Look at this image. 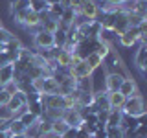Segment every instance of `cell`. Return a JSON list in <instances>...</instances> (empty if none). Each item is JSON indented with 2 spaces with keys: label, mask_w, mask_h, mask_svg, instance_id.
Listing matches in <instances>:
<instances>
[{
  "label": "cell",
  "mask_w": 147,
  "mask_h": 138,
  "mask_svg": "<svg viewBox=\"0 0 147 138\" xmlns=\"http://www.w3.org/2000/svg\"><path fill=\"white\" fill-rule=\"evenodd\" d=\"M63 122L66 123L68 127H79L81 123H83V120H81V114H79V110L77 109H68V110H63Z\"/></svg>",
  "instance_id": "obj_9"
},
{
  "label": "cell",
  "mask_w": 147,
  "mask_h": 138,
  "mask_svg": "<svg viewBox=\"0 0 147 138\" xmlns=\"http://www.w3.org/2000/svg\"><path fill=\"white\" fill-rule=\"evenodd\" d=\"M83 61V57H81V55L79 53H76V52H72V59H70V68L72 66H77V64H79Z\"/></svg>",
  "instance_id": "obj_38"
},
{
  "label": "cell",
  "mask_w": 147,
  "mask_h": 138,
  "mask_svg": "<svg viewBox=\"0 0 147 138\" xmlns=\"http://www.w3.org/2000/svg\"><path fill=\"white\" fill-rule=\"evenodd\" d=\"M64 9H66V7H63L61 4H52V6L48 7V11H46V17L52 18V20H57V22H59Z\"/></svg>",
  "instance_id": "obj_20"
},
{
  "label": "cell",
  "mask_w": 147,
  "mask_h": 138,
  "mask_svg": "<svg viewBox=\"0 0 147 138\" xmlns=\"http://www.w3.org/2000/svg\"><path fill=\"white\" fill-rule=\"evenodd\" d=\"M9 135H7V133H0V138H7Z\"/></svg>",
  "instance_id": "obj_47"
},
{
  "label": "cell",
  "mask_w": 147,
  "mask_h": 138,
  "mask_svg": "<svg viewBox=\"0 0 147 138\" xmlns=\"http://www.w3.org/2000/svg\"><path fill=\"white\" fill-rule=\"evenodd\" d=\"M121 112L125 114V116L138 118L140 123H145V103H144V98H142L140 94H134V96H131V98H127Z\"/></svg>",
  "instance_id": "obj_1"
},
{
  "label": "cell",
  "mask_w": 147,
  "mask_h": 138,
  "mask_svg": "<svg viewBox=\"0 0 147 138\" xmlns=\"http://www.w3.org/2000/svg\"><path fill=\"white\" fill-rule=\"evenodd\" d=\"M44 107H42V103L40 101H33V103H28V112H31V114H35L37 118H40L44 114Z\"/></svg>",
  "instance_id": "obj_28"
},
{
  "label": "cell",
  "mask_w": 147,
  "mask_h": 138,
  "mask_svg": "<svg viewBox=\"0 0 147 138\" xmlns=\"http://www.w3.org/2000/svg\"><path fill=\"white\" fill-rule=\"evenodd\" d=\"M94 52L98 53L101 59H105V57H107V55H109L110 52H112V50H110V46H109V44H103V43H99V41H98V44H96Z\"/></svg>",
  "instance_id": "obj_31"
},
{
  "label": "cell",
  "mask_w": 147,
  "mask_h": 138,
  "mask_svg": "<svg viewBox=\"0 0 147 138\" xmlns=\"http://www.w3.org/2000/svg\"><path fill=\"white\" fill-rule=\"evenodd\" d=\"M90 138H94V136H90Z\"/></svg>",
  "instance_id": "obj_51"
},
{
  "label": "cell",
  "mask_w": 147,
  "mask_h": 138,
  "mask_svg": "<svg viewBox=\"0 0 147 138\" xmlns=\"http://www.w3.org/2000/svg\"><path fill=\"white\" fill-rule=\"evenodd\" d=\"M142 37L140 30L138 28H129L125 33H121L118 37V43L123 46V48H132L134 44H138V39Z\"/></svg>",
  "instance_id": "obj_5"
},
{
  "label": "cell",
  "mask_w": 147,
  "mask_h": 138,
  "mask_svg": "<svg viewBox=\"0 0 147 138\" xmlns=\"http://www.w3.org/2000/svg\"><path fill=\"white\" fill-rule=\"evenodd\" d=\"M0 120H13V112L6 105H0Z\"/></svg>",
  "instance_id": "obj_36"
},
{
  "label": "cell",
  "mask_w": 147,
  "mask_h": 138,
  "mask_svg": "<svg viewBox=\"0 0 147 138\" xmlns=\"http://www.w3.org/2000/svg\"><path fill=\"white\" fill-rule=\"evenodd\" d=\"M24 133H26V125L20 120H11V122H9L7 135H24Z\"/></svg>",
  "instance_id": "obj_21"
},
{
  "label": "cell",
  "mask_w": 147,
  "mask_h": 138,
  "mask_svg": "<svg viewBox=\"0 0 147 138\" xmlns=\"http://www.w3.org/2000/svg\"><path fill=\"white\" fill-rule=\"evenodd\" d=\"M7 138H26V136L24 135H9Z\"/></svg>",
  "instance_id": "obj_45"
},
{
  "label": "cell",
  "mask_w": 147,
  "mask_h": 138,
  "mask_svg": "<svg viewBox=\"0 0 147 138\" xmlns=\"http://www.w3.org/2000/svg\"><path fill=\"white\" fill-rule=\"evenodd\" d=\"M103 2L110 4V6H119V4H121V0H103Z\"/></svg>",
  "instance_id": "obj_43"
},
{
  "label": "cell",
  "mask_w": 147,
  "mask_h": 138,
  "mask_svg": "<svg viewBox=\"0 0 147 138\" xmlns=\"http://www.w3.org/2000/svg\"><path fill=\"white\" fill-rule=\"evenodd\" d=\"M48 7H50V4L46 0H37V2H31V6H30V9L35 13H46Z\"/></svg>",
  "instance_id": "obj_29"
},
{
  "label": "cell",
  "mask_w": 147,
  "mask_h": 138,
  "mask_svg": "<svg viewBox=\"0 0 147 138\" xmlns=\"http://www.w3.org/2000/svg\"><path fill=\"white\" fill-rule=\"evenodd\" d=\"M64 44H66V31L57 30L53 33V46H55V48H59V50H63Z\"/></svg>",
  "instance_id": "obj_26"
},
{
  "label": "cell",
  "mask_w": 147,
  "mask_h": 138,
  "mask_svg": "<svg viewBox=\"0 0 147 138\" xmlns=\"http://www.w3.org/2000/svg\"><path fill=\"white\" fill-rule=\"evenodd\" d=\"M0 52H6V44H2V43H0Z\"/></svg>",
  "instance_id": "obj_46"
},
{
  "label": "cell",
  "mask_w": 147,
  "mask_h": 138,
  "mask_svg": "<svg viewBox=\"0 0 147 138\" xmlns=\"http://www.w3.org/2000/svg\"><path fill=\"white\" fill-rule=\"evenodd\" d=\"M13 79V64H6L0 68V87Z\"/></svg>",
  "instance_id": "obj_22"
},
{
  "label": "cell",
  "mask_w": 147,
  "mask_h": 138,
  "mask_svg": "<svg viewBox=\"0 0 147 138\" xmlns=\"http://www.w3.org/2000/svg\"><path fill=\"white\" fill-rule=\"evenodd\" d=\"M107 138H123V131L119 127H105Z\"/></svg>",
  "instance_id": "obj_32"
},
{
  "label": "cell",
  "mask_w": 147,
  "mask_h": 138,
  "mask_svg": "<svg viewBox=\"0 0 147 138\" xmlns=\"http://www.w3.org/2000/svg\"><path fill=\"white\" fill-rule=\"evenodd\" d=\"M96 44H98V39H90V37H83L79 43L76 44V53H79L83 59L86 57L88 53L94 52Z\"/></svg>",
  "instance_id": "obj_7"
},
{
  "label": "cell",
  "mask_w": 147,
  "mask_h": 138,
  "mask_svg": "<svg viewBox=\"0 0 147 138\" xmlns=\"http://www.w3.org/2000/svg\"><path fill=\"white\" fill-rule=\"evenodd\" d=\"M98 41H99V43H103V44L112 46V43H116V41H118V37H116V33H114L112 30H99Z\"/></svg>",
  "instance_id": "obj_17"
},
{
  "label": "cell",
  "mask_w": 147,
  "mask_h": 138,
  "mask_svg": "<svg viewBox=\"0 0 147 138\" xmlns=\"http://www.w3.org/2000/svg\"><path fill=\"white\" fill-rule=\"evenodd\" d=\"M6 64H11V59H9V55L6 52H0V68L6 66Z\"/></svg>",
  "instance_id": "obj_39"
},
{
  "label": "cell",
  "mask_w": 147,
  "mask_h": 138,
  "mask_svg": "<svg viewBox=\"0 0 147 138\" xmlns=\"http://www.w3.org/2000/svg\"><path fill=\"white\" fill-rule=\"evenodd\" d=\"M68 77H72V79H76V81H79L83 79V77H90L92 76V70L88 68V64L85 63V59L77 64V66H72V68H68Z\"/></svg>",
  "instance_id": "obj_6"
},
{
  "label": "cell",
  "mask_w": 147,
  "mask_h": 138,
  "mask_svg": "<svg viewBox=\"0 0 147 138\" xmlns=\"http://www.w3.org/2000/svg\"><path fill=\"white\" fill-rule=\"evenodd\" d=\"M127 74L123 72H109L107 76H105V90L107 92H118L119 90V85H121V81L125 79Z\"/></svg>",
  "instance_id": "obj_4"
},
{
  "label": "cell",
  "mask_w": 147,
  "mask_h": 138,
  "mask_svg": "<svg viewBox=\"0 0 147 138\" xmlns=\"http://www.w3.org/2000/svg\"><path fill=\"white\" fill-rule=\"evenodd\" d=\"M76 18H77V15L72 11L70 7H66V9L63 11L61 20H59V22H64V24H68V26H70V24H74V22H76Z\"/></svg>",
  "instance_id": "obj_30"
},
{
  "label": "cell",
  "mask_w": 147,
  "mask_h": 138,
  "mask_svg": "<svg viewBox=\"0 0 147 138\" xmlns=\"http://www.w3.org/2000/svg\"><path fill=\"white\" fill-rule=\"evenodd\" d=\"M40 103H42L44 109H63V96H59V94H40Z\"/></svg>",
  "instance_id": "obj_8"
},
{
  "label": "cell",
  "mask_w": 147,
  "mask_h": 138,
  "mask_svg": "<svg viewBox=\"0 0 147 138\" xmlns=\"http://www.w3.org/2000/svg\"><path fill=\"white\" fill-rule=\"evenodd\" d=\"M77 90L79 92H94V79L90 77H83L77 81Z\"/></svg>",
  "instance_id": "obj_23"
},
{
  "label": "cell",
  "mask_w": 147,
  "mask_h": 138,
  "mask_svg": "<svg viewBox=\"0 0 147 138\" xmlns=\"http://www.w3.org/2000/svg\"><path fill=\"white\" fill-rule=\"evenodd\" d=\"M85 63L88 64V68H90L92 72L103 66V59H101V57H99V55L96 53V52H92V53H88V55H86V57H85Z\"/></svg>",
  "instance_id": "obj_18"
},
{
  "label": "cell",
  "mask_w": 147,
  "mask_h": 138,
  "mask_svg": "<svg viewBox=\"0 0 147 138\" xmlns=\"http://www.w3.org/2000/svg\"><path fill=\"white\" fill-rule=\"evenodd\" d=\"M55 63H57V66L61 68H70V59H72V53L70 52H64V50H59L57 53H55Z\"/></svg>",
  "instance_id": "obj_16"
},
{
  "label": "cell",
  "mask_w": 147,
  "mask_h": 138,
  "mask_svg": "<svg viewBox=\"0 0 147 138\" xmlns=\"http://www.w3.org/2000/svg\"><path fill=\"white\" fill-rule=\"evenodd\" d=\"M9 122H11V120H0V133L9 131Z\"/></svg>",
  "instance_id": "obj_41"
},
{
  "label": "cell",
  "mask_w": 147,
  "mask_h": 138,
  "mask_svg": "<svg viewBox=\"0 0 147 138\" xmlns=\"http://www.w3.org/2000/svg\"><path fill=\"white\" fill-rule=\"evenodd\" d=\"M77 89V81L76 79H72V77H66L61 85H57V92L55 94H59V96H66V94H70V92H74Z\"/></svg>",
  "instance_id": "obj_14"
},
{
  "label": "cell",
  "mask_w": 147,
  "mask_h": 138,
  "mask_svg": "<svg viewBox=\"0 0 147 138\" xmlns=\"http://www.w3.org/2000/svg\"><path fill=\"white\" fill-rule=\"evenodd\" d=\"M125 96L119 92H107V101H109V110H121L125 105Z\"/></svg>",
  "instance_id": "obj_13"
},
{
  "label": "cell",
  "mask_w": 147,
  "mask_h": 138,
  "mask_svg": "<svg viewBox=\"0 0 147 138\" xmlns=\"http://www.w3.org/2000/svg\"><path fill=\"white\" fill-rule=\"evenodd\" d=\"M134 64L136 68L142 72V76H145V64H147V44H140L134 53Z\"/></svg>",
  "instance_id": "obj_12"
},
{
  "label": "cell",
  "mask_w": 147,
  "mask_h": 138,
  "mask_svg": "<svg viewBox=\"0 0 147 138\" xmlns=\"http://www.w3.org/2000/svg\"><path fill=\"white\" fill-rule=\"evenodd\" d=\"M121 118H123V112H121V110H109L107 122H105V127H119Z\"/></svg>",
  "instance_id": "obj_15"
},
{
  "label": "cell",
  "mask_w": 147,
  "mask_h": 138,
  "mask_svg": "<svg viewBox=\"0 0 147 138\" xmlns=\"http://www.w3.org/2000/svg\"><path fill=\"white\" fill-rule=\"evenodd\" d=\"M76 135H77V129L76 127H68L61 135V138H76Z\"/></svg>",
  "instance_id": "obj_37"
},
{
  "label": "cell",
  "mask_w": 147,
  "mask_h": 138,
  "mask_svg": "<svg viewBox=\"0 0 147 138\" xmlns=\"http://www.w3.org/2000/svg\"><path fill=\"white\" fill-rule=\"evenodd\" d=\"M11 99V96L7 94V92H4L2 89H0V105H7V101Z\"/></svg>",
  "instance_id": "obj_40"
},
{
  "label": "cell",
  "mask_w": 147,
  "mask_h": 138,
  "mask_svg": "<svg viewBox=\"0 0 147 138\" xmlns=\"http://www.w3.org/2000/svg\"><path fill=\"white\" fill-rule=\"evenodd\" d=\"M119 94H123L125 98H131V96H134V94H140L138 92V85H136V81L132 79V77H129L125 76V79L121 81V85H119Z\"/></svg>",
  "instance_id": "obj_10"
},
{
  "label": "cell",
  "mask_w": 147,
  "mask_h": 138,
  "mask_svg": "<svg viewBox=\"0 0 147 138\" xmlns=\"http://www.w3.org/2000/svg\"><path fill=\"white\" fill-rule=\"evenodd\" d=\"M44 138H46V136H44Z\"/></svg>",
  "instance_id": "obj_52"
},
{
  "label": "cell",
  "mask_w": 147,
  "mask_h": 138,
  "mask_svg": "<svg viewBox=\"0 0 147 138\" xmlns=\"http://www.w3.org/2000/svg\"><path fill=\"white\" fill-rule=\"evenodd\" d=\"M136 2H147V0H136Z\"/></svg>",
  "instance_id": "obj_49"
},
{
  "label": "cell",
  "mask_w": 147,
  "mask_h": 138,
  "mask_svg": "<svg viewBox=\"0 0 147 138\" xmlns=\"http://www.w3.org/2000/svg\"><path fill=\"white\" fill-rule=\"evenodd\" d=\"M31 2L30 0H9V13L11 11H22V9H30Z\"/></svg>",
  "instance_id": "obj_24"
},
{
  "label": "cell",
  "mask_w": 147,
  "mask_h": 138,
  "mask_svg": "<svg viewBox=\"0 0 147 138\" xmlns=\"http://www.w3.org/2000/svg\"><path fill=\"white\" fill-rule=\"evenodd\" d=\"M99 6H98V2L96 0H88L86 4H83V7H81V18L83 20H86V22H96L98 20V17H99Z\"/></svg>",
  "instance_id": "obj_3"
},
{
  "label": "cell",
  "mask_w": 147,
  "mask_h": 138,
  "mask_svg": "<svg viewBox=\"0 0 147 138\" xmlns=\"http://www.w3.org/2000/svg\"><path fill=\"white\" fill-rule=\"evenodd\" d=\"M66 129H68V125L63 122V118H57V120H53V122H52V133H53V135L61 136Z\"/></svg>",
  "instance_id": "obj_27"
},
{
  "label": "cell",
  "mask_w": 147,
  "mask_h": 138,
  "mask_svg": "<svg viewBox=\"0 0 147 138\" xmlns=\"http://www.w3.org/2000/svg\"><path fill=\"white\" fill-rule=\"evenodd\" d=\"M13 37H15V35H13L9 30H6V28H0V43H2V44H6L7 41H11Z\"/></svg>",
  "instance_id": "obj_35"
},
{
  "label": "cell",
  "mask_w": 147,
  "mask_h": 138,
  "mask_svg": "<svg viewBox=\"0 0 147 138\" xmlns=\"http://www.w3.org/2000/svg\"><path fill=\"white\" fill-rule=\"evenodd\" d=\"M33 89L39 94H55L57 92V83L53 77H40V79H33Z\"/></svg>",
  "instance_id": "obj_2"
},
{
  "label": "cell",
  "mask_w": 147,
  "mask_h": 138,
  "mask_svg": "<svg viewBox=\"0 0 147 138\" xmlns=\"http://www.w3.org/2000/svg\"><path fill=\"white\" fill-rule=\"evenodd\" d=\"M0 28H4V24H2V18H0Z\"/></svg>",
  "instance_id": "obj_48"
},
{
  "label": "cell",
  "mask_w": 147,
  "mask_h": 138,
  "mask_svg": "<svg viewBox=\"0 0 147 138\" xmlns=\"http://www.w3.org/2000/svg\"><path fill=\"white\" fill-rule=\"evenodd\" d=\"M92 136H94V138H107V131H105V129H98Z\"/></svg>",
  "instance_id": "obj_42"
},
{
  "label": "cell",
  "mask_w": 147,
  "mask_h": 138,
  "mask_svg": "<svg viewBox=\"0 0 147 138\" xmlns=\"http://www.w3.org/2000/svg\"><path fill=\"white\" fill-rule=\"evenodd\" d=\"M0 89H2L4 92H7L9 96H13V94H17V92H18V87H17V83H15V81H7L6 85H2Z\"/></svg>",
  "instance_id": "obj_33"
},
{
  "label": "cell",
  "mask_w": 147,
  "mask_h": 138,
  "mask_svg": "<svg viewBox=\"0 0 147 138\" xmlns=\"http://www.w3.org/2000/svg\"><path fill=\"white\" fill-rule=\"evenodd\" d=\"M30 2H37V0H30Z\"/></svg>",
  "instance_id": "obj_50"
},
{
  "label": "cell",
  "mask_w": 147,
  "mask_h": 138,
  "mask_svg": "<svg viewBox=\"0 0 147 138\" xmlns=\"http://www.w3.org/2000/svg\"><path fill=\"white\" fill-rule=\"evenodd\" d=\"M92 103H94V92H79V99H77L79 107H88Z\"/></svg>",
  "instance_id": "obj_25"
},
{
  "label": "cell",
  "mask_w": 147,
  "mask_h": 138,
  "mask_svg": "<svg viewBox=\"0 0 147 138\" xmlns=\"http://www.w3.org/2000/svg\"><path fill=\"white\" fill-rule=\"evenodd\" d=\"M33 43H35V48L40 50V48H52L53 46V35L52 33H46V31L40 30L39 33L33 35Z\"/></svg>",
  "instance_id": "obj_11"
},
{
  "label": "cell",
  "mask_w": 147,
  "mask_h": 138,
  "mask_svg": "<svg viewBox=\"0 0 147 138\" xmlns=\"http://www.w3.org/2000/svg\"><path fill=\"white\" fill-rule=\"evenodd\" d=\"M46 2H48V4H50V6H52V4H61V2H63V0H46Z\"/></svg>",
  "instance_id": "obj_44"
},
{
  "label": "cell",
  "mask_w": 147,
  "mask_h": 138,
  "mask_svg": "<svg viewBox=\"0 0 147 138\" xmlns=\"http://www.w3.org/2000/svg\"><path fill=\"white\" fill-rule=\"evenodd\" d=\"M18 120H20V122H22V123H24V125L28 127V125H31V123H35L39 118H37L35 114H31V112H26V114H22V116L18 118Z\"/></svg>",
  "instance_id": "obj_34"
},
{
  "label": "cell",
  "mask_w": 147,
  "mask_h": 138,
  "mask_svg": "<svg viewBox=\"0 0 147 138\" xmlns=\"http://www.w3.org/2000/svg\"><path fill=\"white\" fill-rule=\"evenodd\" d=\"M39 24H40L39 13H35V11H31V9H28L26 18H24V28H26V30H31V28H35V26H39Z\"/></svg>",
  "instance_id": "obj_19"
}]
</instances>
